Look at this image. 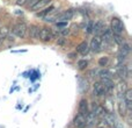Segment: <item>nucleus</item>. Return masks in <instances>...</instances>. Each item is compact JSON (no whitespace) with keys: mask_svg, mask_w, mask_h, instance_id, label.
<instances>
[{"mask_svg":"<svg viewBox=\"0 0 132 128\" xmlns=\"http://www.w3.org/2000/svg\"><path fill=\"white\" fill-rule=\"evenodd\" d=\"M117 75H118L121 78H126L128 77L129 72H128V68H126V65L121 64L119 66H117Z\"/></svg>","mask_w":132,"mask_h":128,"instance_id":"13","label":"nucleus"},{"mask_svg":"<svg viewBox=\"0 0 132 128\" xmlns=\"http://www.w3.org/2000/svg\"><path fill=\"white\" fill-rule=\"evenodd\" d=\"M98 76H100L101 78H110V79L112 78L111 72H110L109 70H107V69H102V70L98 71Z\"/></svg>","mask_w":132,"mask_h":128,"instance_id":"19","label":"nucleus"},{"mask_svg":"<svg viewBox=\"0 0 132 128\" xmlns=\"http://www.w3.org/2000/svg\"><path fill=\"white\" fill-rule=\"evenodd\" d=\"M8 28L7 27H1L0 28V44H1V42H4L5 40L7 39V36H8Z\"/></svg>","mask_w":132,"mask_h":128,"instance_id":"16","label":"nucleus"},{"mask_svg":"<svg viewBox=\"0 0 132 128\" xmlns=\"http://www.w3.org/2000/svg\"><path fill=\"white\" fill-rule=\"evenodd\" d=\"M51 2V0H35L31 5H30V11H39V9L44 8L46 5H49Z\"/></svg>","mask_w":132,"mask_h":128,"instance_id":"5","label":"nucleus"},{"mask_svg":"<svg viewBox=\"0 0 132 128\" xmlns=\"http://www.w3.org/2000/svg\"><path fill=\"white\" fill-rule=\"evenodd\" d=\"M126 111H129V110H128V107H126L124 100L119 101V104H118V112H119V114H121L122 117H125V115H126Z\"/></svg>","mask_w":132,"mask_h":128,"instance_id":"17","label":"nucleus"},{"mask_svg":"<svg viewBox=\"0 0 132 128\" xmlns=\"http://www.w3.org/2000/svg\"><path fill=\"white\" fill-rule=\"evenodd\" d=\"M125 91H126V83L124 80H121L118 83V85H117V92H118L119 96H122V94H124Z\"/></svg>","mask_w":132,"mask_h":128,"instance_id":"18","label":"nucleus"},{"mask_svg":"<svg viewBox=\"0 0 132 128\" xmlns=\"http://www.w3.org/2000/svg\"><path fill=\"white\" fill-rule=\"evenodd\" d=\"M93 87H94V93L97 97H102L107 93V90H105V87L103 86V84L101 82H95Z\"/></svg>","mask_w":132,"mask_h":128,"instance_id":"7","label":"nucleus"},{"mask_svg":"<svg viewBox=\"0 0 132 128\" xmlns=\"http://www.w3.org/2000/svg\"><path fill=\"white\" fill-rule=\"evenodd\" d=\"M89 113V107H88V101L86 99H81L79 103V114L84 115L85 118L88 115Z\"/></svg>","mask_w":132,"mask_h":128,"instance_id":"8","label":"nucleus"},{"mask_svg":"<svg viewBox=\"0 0 132 128\" xmlns=\"http://www.w3.org/2000/svg\"><path fill=\"white\" fill-rule=\"evenodd\" d=\"M108 63H109V58L108 57H102V58H100V61H98L100 66H107Z\"/></svg>","mask_w":132,"mask_h":128,"instance_id":"22","label":"nucleus"},{"mask_svg":"<svg viewBox=\"0 0 132 128\" xmlns=\"http://www.w3.org/2000/svg\"><path fill=\"white\" fill-rule=\"evenodd\" d=\"M39 30L41 28L36 25H31L29 28V36L31 39H38V34H39Z\"/></svg>","mask_w":132,"mask_h":128,"instance_id":"12","label":"nucleus"},{"mask_svg":"<svg viewBox=\"0 0 132 128\" xmlns=\"http://www.w3.org/2000/svg\"><path fill=\"white\" fill-rule=\"evenodd\" d=\"M114 128H116V127H114Z\"/></svg>","mask_w":132,"mask_h":128,"instance_id":"28","label":"nucleus"},{"mask_svg":"<svg viewBox=\"0 0 132 128\" xmlns=\"http://www.w3.org/2000/svg\"><path fill=\"white\" fill-rule=\"evenodd\" d=\"M114 39H115V41H116L117 43H119V44H122V43H123V40H122L121 35H115V36H114Z\"/></svg>","mask_w":132,"mask_h":128,"instance_id":"25","label":"nucleus"},{"mask_svg":"<svg viewBox=\"0 0 132 128\" xmlns=\"http://www.w3.org/2000/svg\"><path fill=\"white\" fill-rule=\"evenodd\" d=\"M88 50H89V46L87 42H81V43L77 47V51L79 54H81V55H86V54L88 53Z\"/></svg>","mask_w":132,"mask_h":128,"instance_id":"14","label":"nucleus"},{"mask_svg":"<svg viewBox=\"0 0 132 128\" xmlns=\"http://www.w3.org/2000/svg\"><path fill=\"white\" fill-rule=\"evenodd\" d=\"M130 53V46L129 44H123V47H122V50H121V55L123 56V58L125 57L128 54Z\"/></svg>","mask_w":132,"mask_h":128,"instance_id":"20","label":"nucleus"},{"mask_svg":"<svg viewBox=\"0 0 132 128\" xmlns=\"http://www.w3.org/2000/svg\"><path fill=\"white\" fill-rule=\"evenodd\" d=\"M93 26H94V23L92 22V21H89V22H88V25H87V27H86V32L88 33V34H90V33H93Z\"/></svg>","mask_w":132,"mask_h":128,"instance_id":"23","label":"nucleus"},{"mask_svg":"<svg viewBox=\"0 0 132 128\" xmlns=\"http://www.w3.org/2000/svg\"><path fill=\"white\" fill-rule=\"evenodd\" d=\"M73 9H68V11H65L63 12V13L60 14H57L56 15V20L57 21H63V22H66V21H68L70 19H72L73 16Z\"/></svg>","mask_w":132,"mask_h":128,"instance_id":"6","label":"nucleus"},{"mask_svg":"<svg viewBox=\"0 0 132 128\" xmlns=\"http://www.w3.org/2000/svg\"><path fill=\"white\" fill-rule=\"evenodd\" d=\"M87 65H88V62H87L86 60L78 61V68H79V70H85V69L87 68Z\"/></svg>","mask_w":132,"mask_h":128,"instance_id":"21","label":"nucleus"},{"mask_svg":"<svg viewBox=\"0 0 132 128\" xmlns=\"http://www.w3.org/2000/svg\"><path fill=\"white\" fill-rule=\"evenodd\" d=\"M73 122H74V126L77 128H85L86 127V118H85L84 115L79 114V113L75 115L74 121Z\"/></svg>","mask_w":132,"mask_h":128,"instance_id":"10","label":"nucleus"},{"mask_svg":"<svg viewBox=\"0 0 132 128\" xmlns=\"http://www.w3.org/2000/svg\"><path fill=\"white\" fill-rule=\"evenodd\" d=\"M27 30H28V28L24 23H18V25H15L13 27L12 32H13V34L15 35V36L20 37V39H23V37L26 36V34H27Z\"/></svg>","mask_w":132,"mask_h":128,"instance_id":"2","label":"nucleus"},{"mask_svg":"<svg viewBox=\"0 0 132 128\" xmlns=\"http://www.w3.org/2000/svg\"><path fill=\"white\" fill-rule=\"evenodd\" d=\"M101 83L103 84V86L105 87L107 91H110V90L114 89V83L110 78H101Z\"/></svg>","mask_w":132,"mask_h":128,"instance_id":"15","label":"nucleus"},{"mask_svg":"<svg viewBox=\"0 0 132 128\" xmlns=\"http://www.w3.org/2000/svg\"><path fill=\"white\" fill-rule=\"evenodd\" d=\"M68 33H70V30H68L67 28H63V29L59 30V34L62 35V36H65V35H67Z\"/></svg>","mask_w":132,"mask_h":128,"instance_id":"24","label":"nucleus"},{"mask_svg":"<svg viewBox=\"0 0 132 128\" xmlns=\"http://www.w3.org/2000/svg\"><path fill=\"white\" fill-rule=\"evenodd\" d=\"M27 1H29V0H16V4L18 5H24Z\"/></svg>","mask_w":132,"mask_h":128,"instance_id":"26","label":"nucleus"},{"mask_svg":"<svg viewBox=\"0 0 132 128\" xmlns=\"http://www.w3.org/2000/svg\"><path fill=\"white\" fill-rule=\"evenodd\" d=\"M124 30V26L122 21L118 18H112L111 19V32L115 35H121Z\"/></svg>","mask_w":132,"mask_h":128,"instance_id":"1","label":"nucleus"},{"mask_svg":"<svg viewBox=\"0 0 132 128\" xmlns=\"http://www.w3.org/2000/svg\"><path fill=\"white\" fill-rule=\"evenodd\" d=\"M53 37V34L51 32V29L49 28H42L39 30V34H38V39L41 40L42 42H50Z\"/></svg>","mask_w":132,"mask_h":128,"instance_id":"4","label":"nucleus"},{"mask_svg":"<svg viewBox=\"0 0 132 128\" xmlns=\"http://www.w3.org/2000/svg\"><path fill=\"white\" fill-rule=\"evenodd\" d=\"M102 44H103V41H102V37L100 35H96L92 39V42H90V49L95 53H98V51L102 50Z\"/></svg>","mask_w":132,"mask_h":128,"instance_id":"3","label":"nucleus"},{"mask_svg":"<svg viewBox=\"0 0 132 128\" xmlns=\"http://www.w3.org/2000/svg\"><path fill=\"white\" fill-rule=\"evenodd\" d=\"M105 29V25L103 21H97L95 25L93 26V32H95L96 35H100V34H103Z\"/></svg>","mask_w":132,"mask_h":128,"instance_id":"11","label":"nucleus"},{"mask_svg":"<svg viewBox=\"0 0 132 128\" xmlns=\"http://www.w3.org/2000/svg\"><path fill=\"white\" fill-rule=\"evenodd\" d=\"M124 103H125L126 107H128V110L130 111L131 107H132V90L131 89H126V91L124 92Z\"/></svg>","mask_w":132,"mask_h":128,"instance_id":"9","label":"nucleus"},{"mask_svg":"<svg viewBox=\"0 0 132 128\" xmlns=\"http://www.w3.org/2000/svg\"><path fill=\"white\" fill-rule=\"evenodd\" d=\"M97 128H102V127H97Z\"/></svg>","mask_w":132,"mask_h":128,"instance_id":"27","label":"nucleus"}]
</instances>
